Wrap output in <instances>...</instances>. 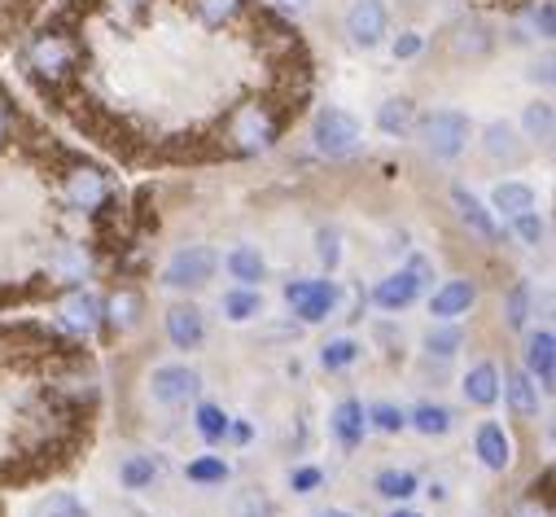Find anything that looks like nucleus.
<instances>
[{
	"mask_svg": "<svg viewBox=\"0 0 556 517\" xmlns=\"http://www.w3.org/2000/svg\"><path fill=\"white\" fill-rule=\"evenodd\" d=\"M167 338H172L176 351H198L206 342V312L198 303L167 307Z\"/></svg>",
	"mask_w": 556,
	"mask_h": 517,
	"instance_id": "obj_11",
	"label": "nucleus"
},
{
	"mask_svg": "<svg viewBox=\"0 0 556 517\" xmlns=\"http://www.w3.org/2000/svg\"><path fill=\"white\" fill-rule=\"evenodd\" d=\"M5 141H10V110L0 105V146H5Z\"/></svg>",
	"mask_w": 556,
	"mask_h": 517,
	"instance_id": "obj_48",
	"label": "nucleus"
},
{
	"mask_svg": "<svg viewBox=\"0 0 556 517\" xmlns=\"http://www.w3.org/2000/svg\"><path fill=\"white\" fill-rule=\"evenodd\" d=\"M71 66H75V49L62 36H40L31 45V71H40V75H66Z\"/></svg>",
	"mask_w": 556,
	"mask_h": 517,
	"instance_id": "obj_18",
	"label": "nucleus"
},
{
	"mask_svg": "<svg viewBox=\"0 0 556 517\" xmlns=\"http://www.w3.org/2000/svg\"><path fill=\"white\" fill-rule=\"evenodd\" d=\"M154 478H159V461H154V456H127V461L118 465V482H123L127 491H146Z\"/></svg>",
	"mask_w": 556,
	"mask_h": 517,
	"instance_id": "obj_32",
	"label": "nucleus"
},
{
	"mask_svg": "<svg viewBox=\"0 0 556 517\" xmlns=\"http://www.w3.org/2000/svg\"><path fill=\"white\" fill-rule=\"evenodd\" d=\"M364 413H368V426L381 430V434H403V430H407V413L394 408V404H372V408H364Z\"/></svg>",
	"mask_w": 556,
	"mask_h": 517,
	"instance_id": "obj_36",
	"label": "nucleus"
},
{
	"mask_svg": "<svg viewBox=\"0 0 556 517\" xmlns=\"http://www.w3.org/2000/svg\"><path fill=\"white\" fill-rule=\"evenodd\" d=\"M504 325L508 329L530 325V281H513V290L504 294Z\"/></svg>",
	"mask_w": 556,
	"mask_h": 517,
	"instance_id": "obj_34",
	"label": "nucleus"
},
{
	"mask_svg": "<svg viewBox=\"0 0 556 517\" xmlns=\"http://www.w3.org/2000/svg\"><path fill=\"white\" fill-rule=\"evenodd\" d=\"M552 127H556L552 101H530V105H526V114H521V127H517V133H521L526 141L547 146V141H552Z\"/></svg>",
	"mask_w": 556,
	"mask_h": 517,
	"instance_id": "obj_28",
	"label": "nucleus"
},
{
	"mask_svg": "<svg viewBox=\"0 0 556 517\" xmlns=\"http://www.w3.org/2000/svg\"><path fill=\"white\" fill-rule=\"evenodd\" d=\"M325 517H355V513H346V508H329Z\"/></svg>",
	"mask_w": 556,
	"mask_h": 517,
	"instance_id": "obj_51",
	"label": "nucleus"
},
{
	"mask_svg": "<svg viewBox=\"0 0 556 517\" xmlns=\"http://www.w3.org/2000/svg\"><path fill=\"white\" fill-rule=\"evenodd\" d=\"M416 137H421V150L439 163H452L469 150V137H473V118L465 110H434L416 123Z\"/></svg>",
	"mask_w": 556,
	"mask_h": 517,
	"instance_id": "obj_1",
	"label": "nucleus"
},
{
	"mask_svg": "<svg viewBox=\"0 0 556 517\" xmlns=\"http://www.w3.org/2000/svg\"><path fill=\"white\" fill-rule=\"evenodd\" d=\"M338 299H342V290H338V281H329V277H320V281H290V286H286V303H290L294 316L307 320V325L329 320L333 307H338Z\"/></svg>",
	"mask_w": 556,
	"mask_h": 517,
	"instance_id": "obj_7",
	"label": "nucleus"
},
{
	"mask_svg": "<svg viewBox=\"0 0 556 517\" xmlns=\"http://www.w3.org/2000/svg\"><path fill=\"white\" fill-rule=\"evenodd\" d=\"M473 303H478V286L465 281V277H456V281H443L430 294V316L434 320H460V316H469Z\"/></svg>",
	"mask_w": 556,
	"mask_h": 517,
	"instance_id": "obj_13",
	"label": "nucleus"
},
{
	"mask_svg": "<svg viewBox=\"0 0 556 517\" xmlns=\"http://www.w3.org/2000/svg\"><path fill=\"white\" fill-rule=\"evenodd\" d=\"M521 360H526V373L534 377L539 391H552V381H556V333L552 329H530Z\"/></svg>",
	"mask_w": 556,
	"mask_h": 517,
	"instance_id": "obj_10",
	"label": "nucleus"
},
{
	"mask_svg": "<svg viewBox=\"0 0 556 517\" xmlns=\"http://www.w3.org/2000/svg\"><path fill=\"white\" fill-rule=\"evenodd\" d=\"M465 400L473 404V408H491L495 400H500V368L491 364V360H482V364H473L469 373H465Z\"/></svg>",
	"mask_w": 556,
	"mask_h": 517,
	"instance_id": "obj_20",
	"label": "nucleus"
},
{
	"mask_svg": "<svg viewBox=\"0 0 556 517\" xmlns=\"http://www.w3.org/2000/svg\"><path fill=\"white\" fill-rule=\"evenodd\" d=\"M465 346V333L452 325V320H439L430 333H426V355L430 360H439V364H447V360H456V351Z\"/></svg>",
	"mask_w": 556,
	"mask_h": 517,
	"instance_id": "obj_29",
	"label": "nucleus"
},
{
	"mask_svg": "<svg viewBox=\"0 0 556 517\" xmlns=\"http://www.w3.org/2000/svg\"><path fill=\"white\" fill-rule=\"evenodd\" d=\"M430 277H434V273H430L426 258H412L407 268H399V273H390V277H381V281H377L372 303H377L381 312H407L416 299L426 294Z\"/></svg>",
	"mask_w": 556,
	"mask_h": 517,
	"instance_id": "obj_4",
	"label": "nucleus"
},
{
	"mask_svg": "<svg viewBox=\"0 0 556 517\" xmlns=\"http://www.w3.org/2000/svg\"><path fill=\"white\" fill-rule=\"evenodd\" d=\"M66 193H71V202H75V206H84V211H92V206H105V202H110V185H105V176H101V172H92V167L71 172V176H66Z\"/></svg>",
	"mask_w": 556,
	"mask_h": 517,
	"instance_id": "obj_22",
	"label": "nucleus"
},
{
	"mask_svg": "<svg viewBox=\"0 0 556 517\" xmlns=\"http://www.w3.org/2000/svg\"><path fill=\"white\" fill-rule=\"evenodd\" d=\"M372 491H377L381 500L403 504V500H412L416 491H421V482H416V474H412V469H381V474L372 478Z\"/></svg>",
	"mask_w": 556,
	"mask_h": 517,
	"instance_id": "obj_27",
	"label": "nucleus"
},
{
	"mask_svg": "<svg viewBox=\"0 0 556 517\" xmlns=\"http://www.w3.org/2000/svg\"><path fill=\"white\" fill-rule=\"evenodd\" d=\"M228 413L219 408V404H198V413H193V426H198V434L206 439V443H224L228 439Z\"/></svg>",
	"mask_w": 556,
	"mask_h": 517,
	"instance_id": "obj_33",
	"label": "nucleus"
},
{
	"mask_svg": "<svg viewBox=\"0 0 556 517\" xmlns=\"http://www.w3.org/2000/svg\"><path fill=\"white\" fill-rule=\"evenodd\" d=\"M237 517H267V504H258V500H245Z\"/></svg>",
	"mask_w": 556,
	"mask_h": 517,
	"instance_id": "obj_46",
	"label": "nucleus"
},
{
	"mask_svg": "<svg viewBox=\"0 0 556 517\" xmlns=\"http://www.w3.org/2000/svg\"><path fill=\"white\" fill-rule=\"evenodd\" d=\"M40 517H88V508H84V500H75L71 491H53V495L45 500Z\"/></svg>",
	"mask_w": 556,
	"mask_h": 517,
	"instance_id": "obj_37",
	"label": "nucleus"
},
{
	"mask_svg": "<svg viewBox=\"0 0 556 517\" xmlns=\"http://www.w3.org/2000/svg\"><path fill=\"white\" fill-rule=\"evenodd\" d=\"M346 36L355 49H377L390 36V10L386 0H355L346 10Z\"/></svg>",
	"mask_w": 556,
	"mask_h": 517,
	"instance_id": "obj_8",
	"label": "nucleus"
},
{
	"mask_svg": "<svg viewBox=\"0 0 556 517\" xmlns=\"http://www.w3.org/2000/svg\"><path fill=\"white\" fill-rule=\"evenodd\" d=\"M534 189L526 185V180H500L495 189H491V211H500V215H508V219H517L521 211H534Z\"/></svg>",
	"mask_w": 556,
	"mask_h": 517,
	"instance_id": "obj_23",
	"label": "nucleus"
},
{
	"mask_svg": "<svg viewBox=\"0 0 556 517\" xmlns=\"http://www.w3.org/2000/svg\"><path fill=\"white\" fill-rule=\"evenodd\" d=\"M281 5H286V10H294V14H303V10L312 5V0H281Z\"/></svg>",
	"mask_w": 556,
	"mask_h": 517,
	"instance_id": "obj_49",
	"label": "nucleus"
},
{
	"mask_svg": "<svg viewBox=\"0 0 556 517\" xmlns=\"http://www.w3.org/2000/svg\"><path fill=\"white\" fill-rule=\"evenodd\" d=\"M359 355H364V346H359L355 338H329V342L320 346V368H329V373H346Z\"/></svg>",
	"mask_w": 556,
	"mask_h": 517,
	"instance_id": "obj_31",
	"label": "nucleus"
},
{
	"mask_svg": "<svg viewBox=\"0 0 556 517\" xmlns=\"http://www.w3.org/2000/svg\"><path fill=\"white\" fill-rule=\"evenodd\" d=\"M426 49V40L421 36H416V31H399V40L390 45V53H394V62H412L416 53H421Z\"/></svg>",
	"mask_w": 556,
	"mask_h": 517,
	"instance_id": "obj_43",
	"label": "nucleus"
},
{
	"mask_svg": "<svg viewBox=\"0 0 556 517\" xmlns=\"http://www.w3.org/2000/svg\"><path fill=\"white\" fill-rule=\"evenodd\" d=\"M473 452H478V461H482L491 474H504V469L513 465V439H508V430H504L500 421H482V426H478Z\"/></svg>",
	"mask_w": 556,
	"mask_h": 517,
	"instance_id": "obj_14",
	"label": "nucleus"
},
{
	"mask_svg": "<svg viewBox=\"0 0 556 517\" xmlns=\"http://www.w3.org/2000/svg\"><path fill=\"white\" fill-rule=\"evenodd\" d=\"M500 395L508 400V408H513L517 417H534L543 391L534 386V377H530L526 368H513V373H500Z\"/></svg>",
	"mask_w": 556,
	"mask_h": 517,
	"instance_id": "obj_16",
	"label": "nucleus"
},
{
	"mask_svg": "<svg viewBox=\"0 0 556 517\" xmlns=\"http://www.w3.org/2000/svg\"><path fill=\"white\" fill-rule=\"evenodd\" d=\"M377 127L386 137H407L412 127H416V105H412V97H386L381 105H377Z\"/></svg>",
	"mask_w": 556,
	"mask_h": 517,
	"instance_id": "obj_24",
	"label": "nucleus"
},
{
	"mask_svg": "<svg viewBox=\"0 0 556 517\" xmlns=\"http://www.w3.org/2000/svg\"><path fill=\"white\" fill-rule=\"evenodd\" d=\"M452 206H456V215H460V224H469L482 241H500V224H495V211L473 193V189H465V185H452Z\"/></svg>",
	"mask_w": 556,
	"mask_h": 517,
	"instance_id": "obj_12",
	"label": "nucleus"
},
{
	"mask_svg": "<svg viewBox=\"0 0 556 517\" xmlns=\"http://www.w3.org/2000/svg\"><path fill=\"white\" fill-rule=\"evenodd\" d=\"M407 426H412L416 434H426V439H443V434L456 430V413H452L447 404H439V400H426V404H416V408L407 413Z\"/></svg>",
	"mask_w": 556,
	"mask_h": 517,
	"instance_id": "obj_19",
	"label": "nucleus"
},
{
	"mask_svg": "<svg viewBox=\"0 0 556 517\" xmlns=\"http://www.w3.org/2000/svg\"><path fill=\"white\" fill-rule=\"evenodd\" d=\"M513 228H517V237H521L526 245H543V237H547V224H543L539 211H521V215L513 219Z\"/></svg>",
	"mask_w": 556,
	"mask_h": 517,
	"instance_id": "obj_39",
	"label": "nucleus"
},
{
	"mask_svg": "<svg viewBox=\"0 0 556 517\" xmlns=\"http://www.w3.org/2000/svg\"><path fill=\"white\" fill-rule=\"evenodd\" d=\"M530 31L539 36V40H552V31H556V10H552V0H539V5H530Z\"/></svg>",
	"mask_w": 556,
	"mask_h": 517,
	"instance_id": "obj_40",
	"label": "nucleus"
},
{
	"mask_svg": "<svg viewBox=\"0 0 556 517\" xmlns=\"http://www.w3.org/2000/svg\"><path fill=\"white\" fill-rule=\"evenodd\" d=\"M193 10L202 14V23L224 27V23H232V18L245 10V0H193Z\"/></svg>",
	"mask_w": 556,
	"mask_h": 517,
	"instance_id": "obj_35",
	"label": "nucleus"
},
{
	"mask_svg": "<svg viewBox=\"0 0 556 517\" xmlns=\"http://www.w3.org/2000/svg\"><path fill=\"white\" fill-rule=\"evenodd\" d=\"M215 273H219V254L211 245H180L163 268V286L167 290H202L215 281Z\"/></svg>",
	"mask_w": 556,
	"mask_h": 517,
	"instance_id": "obj_3",
	"label": "nucleus"
},
{
	"mask_svg": "<svg viewBox=\"0 0 556 517\" xmlns=\"http://www.w3.org/2000/svg\"><path fill=\"white\" fill-rule=\"evenodd\" d=\"M110 320H123V325H136V312H141V299H136L131 290H118L114 299H110Z\"/></svg>",
	"mask_w": 556,
	"mask_h": 517,
	"instance_id": "obj_41",
	"label": "nucleus"
},
{
	"mask_svg": "<svg viewBox=\"0 0 556 517\" xmlns=\"http://www.w3.org/2000/svg\"><path fill=\"white\" fill-rule=\"evenodd\" d=\"M491 45H495V36H491V27L478 23V18L460 23L456 36H452V53H456V58H482V53H491Z\"/></svg>",
	"mask_w": 556,
	"mask_h": 517,
	"instance_id": "obj_25",
	"label": "nucleus"
},
{
	"mask_svg": "<svg viewBox=\"0 0 556 517\" xmlns=\"http://www.w3.org/2000/svg\"><path fill=\"white\" fill-rule=\"evenodd\" d=\"M530 79H534V84H552V62L534 66V71H530Z\"/></svg>",
	"mask_w": 556,
	"mask_h": 517,
	"instance_id": "obj_47",
	"label": "nucleus"
},
{
	"mask_svg": "<svg viewBox=\"0 0 556 517\" xmlns=\"http://www.w3.org/2000/svg\"><path fill=\"white\" fill-rule=\"evenodd\" d=\"M250 434H254V430H250L245 421H228V439H232V443H250Z\"/></svg>",
	"mask_w": 556,
	"mask_h": 517,
	"instance_id": "obj_45",
	"label": "nucleus"
},
{
	"mask_svg": "<svg viewBox=\"0 0 556 517\" xmlns=\"http://www.w3.org/2000/svg\"><path fill=\"white\" fill-rule=\"evenodd\" d=\"M329 434L338 439L342 452H355V447L364 443V434H368V413H364V404H359V400H342V404L333 408V417H329Z\"/></svg>",
	"mask_w": 556,
	"mask_h": 517,
	"instance_id": "obj_15",
	"label": "nucleus"
},
{
	"mask_svg": "<svg viewBox=\"0 0 556 517\" xmlns=\"http://www.w3.org/2000/svg\"><path fill=\"white\" fill-rule=\"evenodd\" d=\"M150 5V0H110V10L114 14H123V18H131V14H141Z\"/></svg>",
	"mask_w": 556,
	"mask_h": 517,
	"instance_id": "obj_44",
	"label": "nucleus"
},
{
	"mask_svg": "<svg viewBox=\"0 0 556 517\" xmlns=\"http://www.w3.org/2000/svg\"><path fill=\"white\" fill-rule=\"evenodd\" d=\"M390 517H421V513H416V508H394Z\"/></svg>",
	"mask_w": 556,
	"mask_h": 517,
	"instance_id": "obj_50",
	"label": "nucleus"
},
{
	"mask_svg": "<svg viewBox=\"0 0 556 517\" xmlns=\"http://www.w3.org/2000/svg\"><path fill=\"white\" fill-rule=\"evenodd\" d=\"M105 320V303L97 299V294H71L66 303H62V325L66 329H75V333H92L97 325Z\"/></svg>",
	"mask_w": 556,
	"mask_h": 517,
	"instance_id": "obj_21",
	"label": "nucleus"
},
{
	"mask_svg": "<svg viewBox=\"0 0 556 517\" xmlns=\"http://www.w3.org/2000/svg\"><path fill=\"white\" fill-rule=\"evenodd\" d=\"M185 478L198 482V487H224L232 478V465L224 456H198V461L185 465Z\"/></svg>",
	"mask_w": 556,
	"mask_h": 517,
	"instance_id": "obj_30",
	"label": "nucleus"
},
{
	"mask_svg": "<svg viewBox=\"0 0 556 517\" xmlns=\"http://www.w3.org/2000/svg\"><path fill=\"white\" fill-rule=\"evenodd\" d=\"M482 154H486L491 163H500V167H521L526 154H530V146H526V137L517 133V123L491 118V123L482 127Z\"/></svg>",
	"mask_w": 556,
	"mask_h": 517,
	"instance_id": "obj_9",
	"label": "nucleus"
},
{
	"mask_svg": "<svg viewBox=\"0 0 556 517\" xmlns=\"http://www.w3.org/2000/svg\"><path fill=\"white\" fill-rule=\"evenodd\" d=\"M316 254H320V264L333 273L342 264V232L338 228H320L316 232Z\"/></svg>",
	"mask_w": 556,
	"mask_h": 517,
	"instance_id": "obj_38",
	"label": "nucleus"
},
{
	"mask_svg": "<svg viewBox=\"0 0 556 517\" xmlns=\"http://www.w3.org/2000/svg\"><path fill=\"white\" fill-rule=\"evenodd\" d=\"M320 482H325V474H320L316 465H299V469H290V487H294L299 495H312Z\"/></svg>",
	"mask_w": 556,
	"mask_h": 517,
	"instance_id": "obj_42",
	"label": "nucleus"
},
{
	"mask_svg": "<svg viewBox=\"0 0 556 517\" xmlns=\"http://www.w3.org/2000/svg\"><path fill=\"white\" fill-rule=\"evenodd\" d=\"M312 141H316V150H320L325 159H351V154L359 150V141H364V127H359V118H355L351 110L325 105V110L312 118Z\"/></svg>",
	"mask_w": 556,
	"mask_h": 517,
	"instance_id": "obj_2",
	"label": "nucleus"
},
{
	"mask_svg": "<svg viewBox=\"0 0 556 517\" xmlns=\"http://www.w3.org/2000/svg\"><path fill=\"white\" fill-rule=\"evenodd\" d=\"M224 273L237 281V286H263V277H267V258H263V250L258 245H232L228 254H224Z\"/></svg>",
	"mask_w": 556,
	"mask_h": 517,
	"instance_id": "obj_17",
	"label": "nucleus"
},
{
	"mask_svg": "<svg viewBox=\"0 0 556 517\" xmlns=\"http://www.w3.org/2000/svg\"><path fill=\"white\" fill-rule=\"evenodd\" d=\"M276 137H281V118H276L267 105H241L232 114V141L241 154H258V150H271Z\"/></svg>",
	"mask_w": 556,
	"mask_h": 517,
	"instance_id": "obj_6",
	"label": "nucleus"
},
{
	"mask_svg": "<svg viewBox=\"0 0 556 517\" xmlns=\"http://www.w3.org/2000/svg\"><path fill=\"white\" fill-rule=\"evenodd\" d=\"M150 395L163 408H185L202 395V373L193 364H159L150 373Z\"/></svg>",
	"mask_w": 556,
	"mask_h": 517,
	"instance_id": "obj_5",
	"label": "nucleus"
},
{
	"mask_svg": "<svg viewBox=\"0 0 556 517\" xmlns=\"http://www.w3.org/2000/svg\"><path fill=\"white\" fill-rule=\"evenodd\" d=\"M224 316H228L232 325L258 320V316H263V294H258L254 286H232V290L224 294Z\"/></svg>",
	"mask_w": 556,
	"mask_h": 517,
	"instance_id": "obj_26",
	"label": "nucleus"
}]
</instances>
